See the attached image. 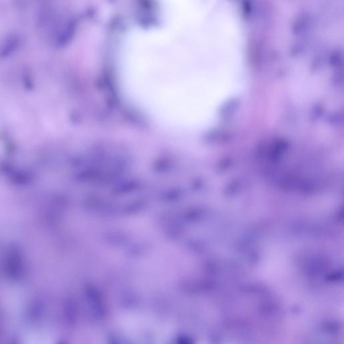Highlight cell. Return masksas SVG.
<instances>
[{
  "instance_id": "obj_2",
  "label": "cell",
  "mask_w": 344,
  "mask_h": 344,
  "mask_svg": "<svg viewBox=\"0 0 344 344\" xmlns=\"http://www.w3.org/2000/svg\"><path fill=\"white\" fill-rule=\"evenodd\" d=\"M120 327L126 336L133 340L168 339L171 329L168 325L142 313H126L120 317Z\"/></svg>"
},
{
  "instance_id": "obj_1",
  "label": "cell",
  "mask_w": 344,
  "mask_h": 344,
  "mask_svg": "<svg viewBox=\"0 0 344 344\" xmlns=\"http://www.w3.org/2000/svg\"><path fill=\"white\" fill-rule=\"evenodd\" d=\"M119 79L135 108L175 134L206 127L240 87L239 80L219 74L178 28L133 33L121 52Z\"/></svg>"
},
{
  "instance_id": "obj_3",
  "label": "cell",
  "mask_w": 344,
  "mask_h": 344,
  "mask_svg": "<svg viewBox=\"0 0 344 344\" xmlns=\"http://www.w3.org/2000/svg\"><path fill=\"white\" fill-rule=\"evenodd\" d=\"M173 24H183L194 8L195 0H161ZM185 23V22H184Z\"/></svg>"
}]
</instances>
